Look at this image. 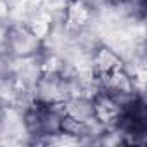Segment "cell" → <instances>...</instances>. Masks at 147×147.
<instances>
[{"instance_id": "obj_1", "label": "cell", "mask_w": 147, "mask_h": 147, "mask_svg": "<svg viewBox=\"0 0 147 147\" xmlns=\"http://www.w3.org/2000/svg\"><path fill=\"white\" fill-rule=\"evenodd\" d=\"M43 40H40L28 23H12L5 28L4 33V47L7 54L14 59L36 57L43 50Z\"/></svg>"}, {"instance_id": "obj_2", "label": "cell", "mask_w": 147, "mask_h": 147, "mask_svg": "<svg viewBox=\"0 0 147 147\" xmlns=\"http://www.w3.org/2000/svg\"><path fill=\"white\" fill-rule=\"evenodd\" d=\"M92 102H94L95 121L106 130H114L123 119V114H125L123 106L104 90H99L97 94H94Z\"/></svg>"}, {"instance_id": "obj_3", "label": "cell", "mask_w": 147, "mask_h": 147, "mask_svg": "<svg viewBox=\"0 0 147 147\" xmlns=\"http://www.w3.org/2000/svg\"><path fill=\"white\" fill-rule=\"evenodd\" d=\"M94 19V7L87 0H66L62 9L64 28L71 33H82L88 30Z\"/></svg>"}, {"instance_id": "obj_4", "label": "cell", "mask_w": 147, "mask_h": 147, "mask_svg": "<svg viewBox=\"0 0 147 147\" xmlns=\"http://www.w3.org/2000/svg\"><path fill=\"white\" fill-rule=\"evenodd\" d=\"M90 69L95 78H102L125 66L121 54L109 45H97L90 50Z\"/></svg>"}, {"instance_id": "obj_5", "label": "cell", "mask_w": 147, "mask_h": 147, "mask_svg": "<svg viewBox=\"0 0 147 147\" xmlns=\"http://www.w3.org/2000/svg\"><path fill=\"white\" fill-rule=\"evenodd\" d=\"M62 114L75 118L80 121H92L94 118V102L90 95L76 94V95H69L62 102Z\"/></svg>"}, {"instance_id": "obj_6", "label": "cell", "mask_w": 147, "mask_h": 147, "mask_svg": "<svg viewBox=\"0 0 147 147\" xmlns=\"http://www.w3.org/2000/svg\"><path fill=\"white\" fill-rule=\"evenodd\" d=\"M9 16H11L9 0H0V23H5Z\"/></svg>"}]
</instances>
